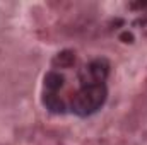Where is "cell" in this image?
<instances>
[{"label": "cell", "instance_id": "obj_5", "mask_svg": "<svg viewBox=\"0 0 147 145\" xmlns=\"http://www.w3.org/2000/svg\"><path fill=\"white\" fill-rule=\"evenodd\" d=\"M74 62H75V55L72 51H62L55 56L53 65H55V68H69L74 65Z\"/></svg>", "mask_w": 147, "mask_h": 145}, {"label": "cell", "instance_id": "obj_1", "mask_svg": "<svg viewBox=\"0 0 147 145\" xmlns=\"http://www.w3.org/2000/svg\"><path fill=\"white\" fill-rule=\"evenodd\" d=\"M108 99V87L106 84L98 85H80L70 99L69 109L80 118H87L105 106Z\"/></svg>", "mask_w": 147, "mask_h": 145}, {"label": "cell", "instance_id": "obj_2", "mask_svg": "<svg viewBox=\"0 0 147 145\" xmlns=\"http://www.w3.org/2000/svg\"><path fill=\"white\" fill-rule=\"evenodd\" d=\"M110 62L106 58H94L89 63H86L79 70V84L80 85H98L106 84V79L110 75Z\"/></svg>", "mask_w": 147, "mask_h": 145}, {"label": "cell", "instance_id": "obj_3", "mask_svg": "<svg viewBox=\"0 0 147 145\" xmlns=\"http://www.w3.org/2000/svg\"><path fill=\"white\" fill-rule=\"evenodd\" d=\"M43 106L53 114H63L69 109L60 92H43Z\"/></svg>", "mask_w": 147, "mask_h": 145}, {"label": "cell", "instance_id": "obj_4", "mask_svg": "<svg viewBox=\"0 0 147 145\" xmlns=\"http://www.w3.org/2000/svg\"><path fill=\"white\" fill-rule=\"evenodd\" d=\"M65 85V77L58 70H50L45 75V84H43V92H60Z\"/></svg>", "mask_w": 147, "mask_h": 145}]
</instances>
